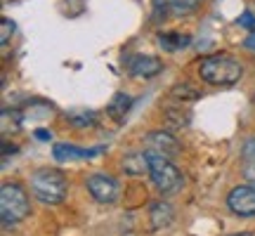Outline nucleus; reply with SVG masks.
Listing matches in <instances>:
<instances>
[{
	"mask_svg": "<svg viewBox=\"0 0 255 236\" xmlns=\"http://www.w3.org/2000/svg\"><path fill=\"white\" fill-rule=\"evenodd\" d=\"M201 78L210 85H234V83L241 78V64L229 55H213L206 57L199 66Z\"/></svg>",
	"mask_w": 255,
	"mask_h": 236,
	"instance_id": "obj_1",
	"label": "nucleus"
},
{
	"mask_svg": "<svg viewBox=\"0 0 255 236\" xmlns=\"http://www.w3.org/2000/svg\"><path fill=\"white\" fill-rule=\"evenodd\" d=\"M31 191L38 201H43L47 206H55V203H62L66 199V191H69V184H66V177H64L59 170H38L33 177H31Z\"/></svg>",
	"mask_w": 255,
	"mask_h": 236,
	"instance_id": "obj_2",
	"label": "nucleus"
},
{
	"mask_svg": "<svg viewBox=\"0 0 255 236\" xmlns=\"http://www.w3.org/2000/svg\"><path fill=\"white\" fill-rule=\"evenodd\" d=\"M31 210L26 191L19 184H2L0 189V218L5 225H14L19 220H24Z\"/></svg>",
	"mask_w": 255,
	"mask_h": 236,
	"instance_id": "obj_3",
	"label": "nucleus"
},
{
	"mask_svg": "<svg viewBox=\"0 0 255 236\" xmlns=\"http://www.w3.org/2000/svg\"><path fill=\"white\" fill-rule=\"evenodd\" d=\"M146 158H149V175L158 187V191L173 194L182 187V173L170 163V158L156 154V151H146Z\"/></svg>",
	"mask_w": 255,
	"mask_h": 236,
	"instance_id": "obj_4",
	"label": "nucleus"
},
{
	"mask_svg": "<svg viewBox=\"0 0 255 236\" xmlns=\"http://www.w3.org/2000/svg\"><path fill=\"white\" fill-rule=\"evenodd\" d=\"M227 206L239 218H251V215H255V184L234 187L227 196Z\"/></svg>",
	"mask_w": 255,
	"mask_h": 236,
	"instance_id": "obj_5",
	"label": "nucleus"
},
{
	"mask_svg": "<svg viewBox=\"0 0 255 236\" xmlns=\"http://www.w3.org/2000/svg\"><path fill=\"white\" fill-rule=\"evenodd\" d=\"M88 191L92 194V199L97 203H114L119 199V182L104 173H95L88 177Z\"/></svg>",
	"mask_w": 255,
	"mask_h": 236,
	"instance_id": "obj_6",
	"label": "nucleus"
},
{
	"mask_svg": "<svg viewBox=\"0 0 255 236\" xmlns=\"http://www.w3.org/2000/svg\"><path fill=\"white\" fill-rule=\"evenodd\" d=\"M146 142V149L149 151H156V154L165 156V158H170L180 151V142H177V137H173L170 132H163V130H154V132H149L144 137Z\"/></svg>",
	"mask_w": 255,
	"mask_h": 236,
	"instance_id": "obj_7",
	"label": "nucleus"
},
{
	"mask_svg": "<svg viewBox=\"0 0 255 236\" xmlns=\"http://www.w3.org/2000/svg\"><path fill=\"white\" fill-rule=\"evenodd\" d=\"M104 151V146H95V149H78L73 144H55L52 149V156L59 163H66V161H81V158H95L97 154Z\"/></svg>",
	"mask_w": 255,
	"mask_h": 236,
	"instance_id": "obj_8",
	"label": "nucleus"
},
{
	"mask_svg": "<svg viewBox=\"0 0 255 236\" xmlns=\"http://www.w3.org/2000/svg\"><path fill=\"white\" fill-rule=\"evenodd\" d=\"M128 69L135 73V76H142V78H151V76H158L163 64L158 62L156 57L149 55H135L130 62H128Z\"/></svg>",
	"mask_w": 255,
	"mask_h": 236,
	"instance_id": "obj_9",
	"label": "nucleus"
},
{
	"mask_svg": "<svg viewBox=\"0 0 255 236\" xmlns=\"http://www.w3.org/2000/svg\"><path fill=\"white\" fill-rule=\"evenodd\" d=\"M163 118L170 127H177V130H180V127H187L191 123V111L184 109L182 102H173V104H168L163 109Z\"/></svg>",
	"mask_w": 255,
	"mask_h": 236,
	"instance_id": "obj_10",
	"label": "nucleus"
},
{
	"mask_svg": "<svg viewBox=\"0 0 255 236\" xmlns=\"http://www.w3.org/2000/svg\"><path fill=\"white\" fill-rule=\"evenodd\" d=\"M149 218H151V227L154 229H163L173 222V206L165 203V201H156L151 210H149Z\"/></svg>",
	"mask_w": 255,
	"mask_h": 236,
	"instance_id": "obj_11",
	"label": "nucleus"
},
{
	"mask_svg": "<svg viewBox=\"0 0 255 236\" xmlns=\"http://www.w3.org/2000/svg\"><path fill=\"white\" fill-rule=\"evenodd\" d=\"M191 43V38L187 33H177V31H170V33H161L158 36V45L168 50V52H177V50H184V47Z\"/></svg>",
	"mask_w": 255,
	"mask_h": 236,
	"instance_id": "obj_12",
	"label": "nucleus"
},
{
	"mask_svg": "<svg viewBox=\"0 0 255 236\" xmlns=\"http://www.w3.org/2000/svg\"><path fill=\"white\" fill-rule=\"evenodd\" d=\"M66 120H69V125L85 130V127H92L97 123V114L90 109H71L66 111Z\"/></svg>",
	"mask_w": 255,
	"mask_h": 236,
	"instance_id": "obj_13",
	"label": "nucleus"
},
{
	"mask_svg": "<svg viewBox=\"0 0 255 236\" xmlns=\"http://www.w3.org/2000/svg\"><path fill=\"white\" fill-rule=\"evenodd\" d=\"M123 170L128 175H135V177L149 173V158H146V154H128L123 158Z\"/></svg>",
	"mask_w": 255,
	"mask_h": 236,
	"instance_id": "obj_14",
	"label": "nucleus"
},
{
	"mask_svg": "<svg viewBox=\"0 0 255 236\" xmlns=\"http://www.w3.org/2000/svg\"><path fill=\"white\" fill-rule=\"evenodd\" d=\"M199 97L201 92L194 85H189V83H177V85L170 88V100L175 102H196Z\"/></svg>",
	"mask_w": 255,
	"mask_h": 236,
	"instance_id": "obj_15",
	"label": "nucleus"
},
{
	"mask_svg": "<svg viewBox=\"0 0 255 236\" xmlns=\"http://www.w3.org/2000/svg\"><path fill=\"white\" fill-rule=\"evenodd\" d=\"M21 114L19 111H9V109H2L0 114V130H2V135H9V132H17L19 127H21Z\"/></svg>",
	"mask_w": 255,
	"mask_h": 236,
	"instance_id": "obj_16",
	"label": "nucleus"
},
{
	"mask_svg": "<svg viewBox=\"0 0 255 236\" xmlns=\"http://www.w3.org/2000/svg\"><path fill=\"white\" fill-rule=\"evenodd\" d=\"M130 107H132V100H130L128 95H123V92H119V95H114V100L109 102V114L114 118H123Z\"/></svg>",
	"mask_w": 255,
	"mask_h": 236,
	"instance_id": "obj_17",
	"label": "nucleus"
},
{
	"mask_svg": "<svg viewBox=\"0 0 255 236\" xmlns=\"http://www.w3.org/2000/svg\"><path fill=\"white\" fill-rule=\"evenodd\" d=\"M201 0H173V7L180 12V14H189L194 9L199 7Z\"/></svg>",
	"mask_w": 255,
	"mask_h": 236,
	"instance_id": "obj_18",
	"label": "nucleus"
},
{
	"mask_svg": "<svg viewBox=\"0 0 255 236\" xmlns=\"http://www.w3.org/2000/svg\"><path fill=\"white\" fill-rule=\"evenodd\" d=\"M12 33H14V21L12 19H2V24H0V43L7 45Z\"/></svg>",
	"mask_w": 255,
	"mask_h": 236,
	"instance_id": "obj_19",
	"label": "nucleus"
},
{
	"mask_svg": "<svg viewBox=\"0 0 255 236\" xmlns=\"http://www.w3.org/2000/svg\"><path fill=\"white\" fill-rule=\"evenodd\" d=\"M237 24H239V26H244V28H248L251 33L255 31V17L251 14V12H244V14H239Z\"/></svg>",
	"mask_w": 255,
	"mask_h": 236,
	"instance_id": "obj_20",
	"label": "nucleus"
},
{
	"mask_svg": "<svg viewBox=\"0 0 255 236\" xmlns=\"http://www.w3.org/2000/svg\"><path fill=\"white\" fill-rule=\"evenodd\" d=\"M168 14V2L165 0H154V21H161Z\"/></svg>",
	"mask_w": 255,
	"mask_h": 236,
	"instance_id": "obj_21",
	"label": "nucleus"
},
{
	"mask_svg": "<svg viewBox=\"0 0 255 236\" xmlns=\"http://www.w3.org/2000/svg\"><path fill=\"white\" fill-rule=\"evenodd\" d=\"M244 161H255V137H251L246 144H244Z\"/></svg>",
	"mask_w": 255,
	"mask_h": 236,
	"instance_id": "obj_22",
	"label": "nucleus"
},
{
	"mask_svg": "<svg viewBox=\"0 0 255 236\" xmlns=\"http://www.w3.org/2000/svg\"><path fill=\"white\" fill-rule=\"evenodd\" d=\"M244 177L255 184V161H244Z\"/></svg>",
	"mask_w": 255,
	"mask_h": 236,
	"instance_id": "obj_23",
	"label": "nucleus"
},
{
	"mask_svg": "<svg viewBox=\"0 0 255 236\" xmlns=\"http://www.w3.org/2000/svg\"><path fill=\"white\" fill-rule=\"evenodd\" d=\"M50 132L47 130H36V139H40V142H50Z\"/></svg>",
	"mask_w": 255,
	"mask_h": 236,
	"instance_id": "obj_24",
	"label": "nucleus"
},
{
	"mask_svg": "<svg viewBox=\"0 0 255 236\" xmlns=\"http://www.w3.org/2000/svg\"><path fill=\"white\" fill-rule=\"evenodd\" d=\"M244 45H246L248 50H255V31H253V33H251V36L246 38V40H244Z\"/></svg>",
	"mask_w": 255,
	"mask_h": 236,
	"instance_id": "obj_25",
	"label": "nucleus"
},
{
	"mask_svg": "<svg viewBox=\"0 0 255 236\" xmlns=\"http://www.w3.org/2000/svg\"><path fill=\"white\" fill-rule=\"evenodd\" d=\"M229 236H251L248 232H239V234H229Z\"/></svg>",
	"mask_w": 255,
	"mask_h": 236,
	"instance_id": "obj_26",
	"label": "nucleus"
}]
</instances>
